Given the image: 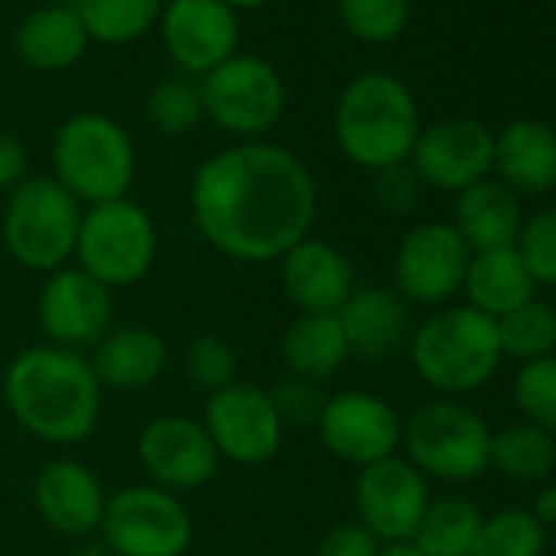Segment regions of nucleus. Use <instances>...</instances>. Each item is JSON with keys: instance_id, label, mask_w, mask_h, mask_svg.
I'll return each mask as SVG.
<instances>
[{"instance_id": "40", "label": "nucleus", "mask_w": 556, "mask_h": 556, "mask_svg": "<svg viewBox=\"0 0 556 556\" xmlns=\"http://www.w3.org/2000/svg\"><path fill=\"white\" fill-rule=\"evenodd\" d=\"M380 546L383 543L361 520H344L321 536L315 556H380Z\"/></svg>"}, {"instance_id": "45", "label": "nucleus", "mask_w": 556, "mask_h": 556, "mask_svg": "<svg viewBox=\"0 0 556 556\" xmlns=\"http://www.w3.org/2000/svg\"><path fill=\"white\" fill-rule=\"evenodd\" d=\"M79 556H112V553L105 549V543H99V546H86Z\"/></svg>"}, {"instance_id": "14", "label": "nucleus", "mask_w": 556, "mask_h": 556, "mask_svg": "<svg viewBox=\"0 0 556 556\" xmlns=\"http://www.w3.org/2000/svg\"><path fill=\"white\" fill-rule=\"evenodd\" d=\"M409 167L416 170L422 187L462 193L465 187L491 177L494 131L478 118H439L419 131Z\"/></svg>"}, {"instance_id": "26", "label": "nucleus", "mask_w": 556, "mask_h": 556, "mask_svg": "<svg viewBox=\"0 0 556 556\" xmlns=\"http://www.w3.org/2000/svg\"><path fill=\"white\" fill-rule=\"evenodd\" d=\"M89 34L70 4H47L30 11L17 27V56L40 73H60L83 60Z\"/></svg>"}, {"instance_id": "36", "label": "nucleus", "mask_w": 556, "mask_h": 556, "mask_svg": "<svg viewBox=\"0 0 556 556\" xmlns=\"http://www.w3.org/2000/svg\"><path fill=\"white\" fill-rule=\"evenodd\" d=\"M236 370H239V357H236V351H232V344L226 338L200 334V338H193L187 344L184 374L206 396L216 393V390H223V387H229L236 380Z\"/></svg>"}, {"instance_id": "4", "label": "nucleus", "mask_w": 556, "mask_h": 556, "mask_svg": "<svg viewBox=\"0 0 556 556\" xmlns=\"http://www.w3.org/2000/svg\"><path fill=\"white\" fill-rule=\"evenodd\" d=\"M409 357L426 387L445 396L484 387L504 354L497 321L471 305H442L409 334Z\"/></svg>"}, {"instance_id": "18", "label": "nucleus", "mask_w": 556, "mask_h": 556, "mask_svg": "<svg viewBox=\"0 0 556 556\" xmlns=\"http://www.w3.org/2000/svg\"><path fill=\"white\" fill-rule=\"evenodd\" d=\"M278 282L299 315H338L357 289L348 252L318 236H305L278 258Z\"/></svg>"}, {"instance_id": "34", "label": "nucleus", "mask_w": 556, "mask_h": 556, "mask_svg": "<svg viewBox=\"0 0 556 556\" xmlns=\"http://www.w3.org/2000/svg\"><path fill=\"white\" fill-rule=\"evenodd\" d=\"M514 403L523 422L556 435V354L520 364L514 377Z\"/></svg>"}, {"instance_id": "9", "label": "nucleus", "mask_w": 556, "mask_h": 556, "mask_svg": "<svg viewBox=\"0 0 556 556\" xmlns=\"http://www.w3.org/2000/svg\"><path fill=\"white\" fill-rule=\"evenodd\" d=\"M99 533L112 556H184L193 520L177 494L157 484H128L109 494Z\"/></svg>"}, {"instance_id": "3", "label": "nucleus", "mask_w": 556, "mask_h": 556, "mask_svg": "<svg viewBox=\"0 0 556 556\" xmlns=\"http://www.w3.org/2000/svg\"><path fill=\"white\" fill-rule=\"evenodd\" d=\"M419 131V109L403 79L364 73L344 86L334 109V138L351 164L374 174L406 164Z\"/></svg>"}, {"instance_id": "35", "label": "nucleus", "mask_w": 556, "mask_h": 556, "mask_svg": "<svg viewBox=\"0 0 556 556\" xmlns=\"http://www.w3.org/2000/svg\"><path fill=\"white\" fill-rule=\"evenodd\" d=\"M200 86L190 79H164L148 96V122L161 135H187L203 122Z\"/></svg>"}, {"instance_id": "16", "label": "nucleus", "mask_w": 556, "mask_h": 556, "mask_svg": "<svg viewBox=\"0 0 556 556\" xmlns=\"http://www.w3.org/2000/svg\"><path fill=\"white\" fill-rule=\"evenodd\" d=\"M354 501H357V520L380 543H403L413 540L429 507V484L406 458L390 455L383 462L361 468L354 484Z\"/></svg>"}, {"instance_id": "33", "label": "nucleus", "mask_w": 556, "mask_h": 556, "mask_svg": "<svg viewBox=\"0 0 556 556\" xmlns=\"http://www.w3.org/2000/svg\"><path fill=\"white\" fill-rule=\"evenodd\" d=\"M344 30L370 47H383L403 37L409 24V0H338Z\"/></svg>"}, {"instance_id": "27", "label": "nucleus", "mask_w": 556, "mask_h": 556, "mask_svg": "<svg viewBox=\"0 0 556 556\" xmlns=\"http://www.w3.org/2000/svg\"><path fill=\"white\" fill-rule=\"evenodd\" d=\"M278 357L292 377L328 380L351 357L338 315H299L278 338Z\"/></svg>"}, {"instance_id": "30", "label": "nucleus", "mask_w": 556, "mask_h": 556, "mask_svg": "<svg viewBox=\"0 0 556 556\" xmlns=\"http://www.w3.org/2000/svg\"><path fill=\"white\" fill-rule=\"evenodd\" d=\"M164 11V0H76V14L89 34L105 47H125L144 37Z\"/></svg>"}, {"instance_id": "28", "label": "nucleus", "mask_w": 556, "mask_h": 556, "mask_svg": "<svg viewBox=\"0 0 556 556\" xmlns=\"http://www.w3.org/2000/svg\"><path fill=\"white\" fill-rule=\"evenodd\" d=\"M491 465L520 484H540L556 471V435L530 426L514 422L491 435Z\"/></svg>"}, {"instance_id": "17", "label": "nucleus", "mask_w": 556, "mask_h": 556, "mask_svg": "<svg viewBox=\"0 0 556 556\" xmlns=\"http://www.w3.org/2000/svg\"><path fill=\"white\" fill-rule=\"evenodd\" d=\"M138 462L151 484L170 494L203 488L219 468V455L203 422L177 413L157 416L138 432Z\"/></svg>"}, {"instance_id": "22", "label": "nucleus", "mask_w": 556, "mask_h": 556, "mask_svg": "<svg viewBox=\"0 0 556 556\" xmlns=\"http://www.w3.org/2000/svg\"><path fill=\"white\" fill-rule=\"evenodd\" d=\"M497 180L517 197H543L556 187V128L540 118H517L494 135Z\"/></svg>"}, {"instance_id": "8", "label": "nucleus", "mask_w": 556, "mask_h": 556, "mask_svg": "<svg viewBox=\"0 0 556 556\" xmlns=\"http://www.w3.org/2000/svg\"><path fill=\"white\" fill-rule=\"evenodd\" d=\"M73 258L112 292L141 282L157 258V229L151 213L128 197L86 206Z\"/></svg>"}, {"instance_id": "24", "label": "nucleus", "mask_w": 556, "mask_h": 556, "mask_svg": "<svg viewBox=\"0 0 556 556\" xmlns=\"http://www.w3.org/2000/svg\"><path fill=\"white\" fill-rule=\"evenodd\" d=\"M455 232L471 252L514 245L523 226V206L497 177H484L455 193Z\"/></svg>"}, {"instance_id": "7", "label": "nucleus", "mask_w": 556, "mask_h": 556, "mask_svg": "<svg viewBox=\"0 0 556 556\" xmlns=\"http://www.w3.org/2000/svg\"><path fill=\"white\" fill-rule=\"evenodd\" d=\"M488 422L458 400H429L403 422L406 462L426 478L475 481L491 465Z\"/></svg>"}, {"instance_id": "20", "label": "nucleus", "mask_w": 556, "mask_h": 556, "mask_svg": "<svg viewBox=\"0 0 556 556\" xmlns=\"http://www.w3.org/2000/svg\"><path fill=\"white\" fill-rule=\"evenodd\" d=\"M34 504L50 530L63 536H89L102 523L109 494L89 465L53 458L34 478Z\"/></svg>"}, {"instance_id": "21", "label": "nucleus", "mask_w": 556, "mask_h": 556, "mask_svg": "<svg viewBox=\"0 0 556 556\" xmlns=\"http://www.w3.org/2000/svg\"><path fill=\"white\" fill-rule=\"evenodd\" d=\"M348 351L364 361H383L413 334L409 302L396 289L357 286L338 312Z\"/></svg>"}, {"instance_id": "2", "label": "nucleus", "mask_w": 556, "mask_h": 556, "mask_svg": "<svg viewBox=\"0 0 556 556\" xmlns=\"http://www.w3.org/2000/svg\"><path fill=\"white\" fill-rule=\"evenodd\" d=\"M102 393L89 357L53 344L27 348L4 370L11 416L47 445L86 442L99 426Z\"/></svg>"}, {"instance_id": "44", "label": "nucleus", "mask_w": 556, "mask_h": 556, "mask_svg": "<svg viewBox=\"0 0 556 556\" xmlns=\"http://www.w3.org/2000/svg\"><path fill=\"white\" fill-rule=\"evenodd\" d=\"M219 4H226L229 11H252V8H262L265 0H219Z\"/></svg>"}, {"instance_id": "41", "label": "nucleus", "mask_w": 556, "mask_h": 556, "mask_svg": "<svg viewBox=\"0 0 556 556\" xmlns=\"http://www.w3.org/2000/svg\"><path fill=\"white\" fill-rule=\"evenodd\" d=\"M27 180V151L21 138L11 131H0V193H11Z\"/></svg>"}, {"instance_id": "12", "label": "nucleus", "mask_w": 556, "mask_h": 556, "mask_svg": "<svg viewBox=\"0 0 556 556\" xmlns=\"http://www.w3.org/2000/svg\"><path fill=\"white\" fill-rule=\"evenodd\" d=\"M471 249L462 242L452 223L426 219L403 232L393 255V282L406 302L442 308L448 305L468 271Z\"/></svg>"}, {"instance_id": "6", "label": "nucleus", "mask_w": 556, "mask_h": 556, "mask_svg": "<svg viewBox=\"0 0 556 556\" xmlns=\"http://www.w3.org/2000/svg\"><path fill=\"white\" fill-rule=\"evenodd\" d=\"M79 223L83 203L56 177H27L8 197L0 236L17 265L53 275L73 258Z\"/></svg>"}, {"instance_id": "32", "label": "nucleus", "mask_w": 556, "mask_h": 556, "mask_svg": "<svg viewBox=\"0 0 556 556\" xmlns=\"http://www.w3.org/2000/svg\"><path fill=\"white\" fill-rule=\"evenodd\" d=\"M546 530L527 507H507L481 520L468 556H543Z\"/></svg>"}, {"instance_id": "15", "label": "nucleus", "mask_w": 556, "mask_h": 556, "mask_svg": "<svg viewBox=\"0 0 556 556\" xmlns=\"http://www.w3.org/2000/svg\"><path fill=\"white\" fill-rule=\"evenodd\" d=\"M315 429L325 448L338 462H348L354 468H367L396 455L403 442L400 413L383 396L367 390H344L338 396H328Z\"/></svg>"}, {"instance_id": "13", "label": "nucleus", "mask_w": 556, "mask_h": 556, "mask_svg": "<svg viewBox=\"0 0 556 556\" xmlns=\"http://www.w3.org/2000/svg\"><path fill=\"white\" fill-rule=\"evenodd\" d=\"M37 318L47 344L89 357L96 344L115 328V299L112 289L96 282L79 265H63L47 275L37 302Z\"/></svg>"}, {"instance_id": "5", "label": "nucleus", "mask_w": 556, "mask_h": 556, "mask_svg": "<svg viewBox=\"0 0 556 556\" xmlns=\"http://www.w3.org/2000/svg\"><path fill=\"white\" fill-rule=\"evenodd\" d=\"M135 144L128 131L99 112H79L53 138L56 180L86 206L128 197L135 184Z\"/></svg>"}, {"instance_id": "37", "label": "nucleus", "mask_w": 556, "mask_h": 556, "mask_svg": "<svg viewBox=\"0 0 556 556\" xmlns=\"http://www.w3.org/2000/svg\"><path fill=\"white\" fill-rule=\"evenodd\" d=\"M527 271L536 286L556 289V206H546L533 216H523L520 236L514 242Z\"/></svg>"}, {"instance_id": "23", "label": "nucleus", "mask_w": 556, "mask_h": 556, "mask_svg": "<svg viewBox=\"0 0 556 556\" xmlns=\"http://www.w3.org/2000/svg\"><path fill=\"white\" fill-rule=\"evenodd\" d=\"M92 374L102 390L135 393L148 390L167 367V344L154 328L128 325L112 328L89 354Z\"/></svg>"}, {"instance_id": "38", "label": "nucleus", "mask_w": 556, "mask_h": 556, "mask_svg": "<svg viewBox=\"0 0 556 556\" xmlns=\"http://www.w3.org/2000/svg\"><path fill=\"white\" fill-rule=\"evenodd\" d=\"M271 396V406L278 413V419H282V426L289 429H308V426H318L321 419V409L328 403L325 390L318 380H305V377H286L282 383H278L275 390H268Z\"/></svg>"}, {"instance_id": "19", "label": "nucleus", "mask_w": 556, "mask_h": 556, "mask_svg": "<svg viewBox=\"0 0 556 556\" xmlns=\"http://www.w3.org/2000/svg\"><path fill=\"white\" fill-rule=\"evenodd\" d=\"M161 37L170 60L190 76H206L236 56L239 21L219 0H170L161 11Z\"/></svg>"}, {"instance_id": "42", "label": "nucleus", "mask_w": 556, "mask_h": 556, "mask_svg": "<svg viewBox=\"0 0 556 556\" xmlns=\"http://www.w3.org/2000/svg\"><path fill=\"white\" fill-rule=\"evenodd\" d=\"M533 514V520L546 530V527H556V484H546L540 488L533 507H527Z\"/></svg>"}, {"instance_id": "29", "label": "nucleus", "mask_w": 556, "mask_h": 556, "mask_svg": "<svg viewBox=\"0 0 556 556\" xmlns=\"http://www.w3.org/2000/svg\"><path fill=\"white\" fill-rule=\"evenodd\" d=\"M481 520L484 514L475 504L462 497H439V501H429L413 533V543L426 556H468L481 530Z\"/></svg>"}, {"instance_id": "10", "label": "nucleus", "mask_w": 556, "mask_h": 556, "mask_svg": "<svg viewBox=\"0 0 556 556\" xmlns=\"http://www.w3.org/2000/svg\"><path fill=\"white\" fill-rule=\"evenodd\" d=\"M203 115L223 131L258 138L286 112V83L258 56H229L200 83Z\"/></svg>"}, {"instance_id": "31", "label": "nucleus", "mask_w": 556, "mask_h": 556, "mask_svg": "<svg viewBox=\"0 0 556 556\" xmlns=\"http://www.w3.org/2000/svg\"><path fill=\"white\" fill-rule=\"evenodd\" d=\"M501 354L520 364L556 354V308L549 302L530 299L510 315L497 318Z\"/></svg>"}, {"instance_id": "1", "label": "nucleus", "mask_w": 556, "mask_h": 556, "mask_svg": "<svg viewBox=\"0 0 556 556\" xmlns=\"http://www.w3.org/2000/svg\"><path fill=\"white\" fill-rule=\"evenodd\" d=\"M200 236L242 265L278 262L312 236L318 184L302 157L278 144H236L206 157L190 187Z\"/></svg>"}, {"instance_id": "25", "label": "nucleus", "mask_w": 556, "mask_h": 556, "mask_svg": "<svg viewBox=\"0 0 556 556\" xmlns=\"http://www.w3.org/2000/svg\"><path fill=\"white\" fill-rule=\"evenodd\" d=\"M462 292L468 295L471 308L497 321L510 315L514 308H520L523 302H530L536 292V282L527 271L523 258L517 255V249L504 245V249L471 252Z\"/></svg>"}, {"instance_id": "11", "label": "nucleus", "mask_w": 556, "mask_h": 556, "mask_svg": "<svg viewBox=\"0 0 556 556\" xmlns=\"http://www.w3.org/2000/svg\"><path fill=\"white\" fill-rule=\"evenodd\" d=\"M200 422L216 455L245 468L275 458L286 439V426L271 406L268 390L249 380H232L229 387L210 393Z\"/></svg>"}, {"instance_id": "43", "label": "nucleus", "mask_w": 556, "mask_h": 556, "mask_svg": "<svg viewBox=\"0 0 556 556\" xmlns=\"http://www.w3.org/2000/svg\"><path fill=\"white\" fill-rule=\"evenodd\" d=\"M380 556H426V553H419V546L413 540H403V543H383Z\"/></svg>"}, {"instance_id": "39", "label": "nucleus", "mask_w": 556, "mask_h": 556, "mask_svg": "<svg viewBox=\"0 0 556 556\" xmlns=\"http://www.w3.org/2000/svg\"><path fill=\"white\" fill-rule=\"evenodd\" d=\"M422 180L416 177V170L406 164H393V167H383L374 174V197L377 203L393 213V216H406L419 206L422 200Z\"/></svg>"}]
</instances>
